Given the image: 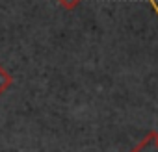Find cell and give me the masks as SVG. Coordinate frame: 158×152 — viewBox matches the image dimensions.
<instances>
[{
    "mask_svg": "<svg viewBox=\"0 0 158 152\" xmlns=\"http://www.w3.org/2000/svg\"><path fill=\"white\" fill-rule=\"evenodd\" d=\"M149 2H151V6H152V11L158 15V2H156V0H149Z\"/></svg>",
    "mask_w": 158,
    "mask_h": 152,
    "instance_id": "obj_4",
    "label": "cell"
},
{
    "mask_svg": "<svg viewBox=\"0 0 158 152\" xmlns=\"http://www.w3.org/2000/svg\"><path fill=\"white\" fill-rule=\"evenodd\" d=\"M130 152H158V132H149Z\"/></svg>",
    "mask_w": 158,
    "mask_h": 152,
    "instance_id": "obj_1",
    "label": "cell"
},
{
    "mask_svg": "<svg viewBox=\"0 0 158 152\" xmlns=\"http://www.w3.org/2000/svg\"><path fill=\"white\" fill-rule=\"evenodd\" d=\"M82 0H58V4L63 8V10H67V11H71V10H74L78 4H80Z\"/></svg>",
    "mask_w": 158,
    "mask_h": 152,
    "instance_id": "obj_3",
    "label": "cell"
},
{
    "mask_svg": "<svg viewBox=\"0 0 158 152\" xmlns=\"http://www.w3.org/2000/svg\"><path fill=\"white\" fill-rule=\"evenodd\" d=\"M11 86H13V76L10 74V70L6 67L0 65V95H4Z\"/></svg>",
    "mask_w": 158,
    "mask_h": 152,
    "instance_id": "obj_2",
    "label": "cell"
}]
</instances>
